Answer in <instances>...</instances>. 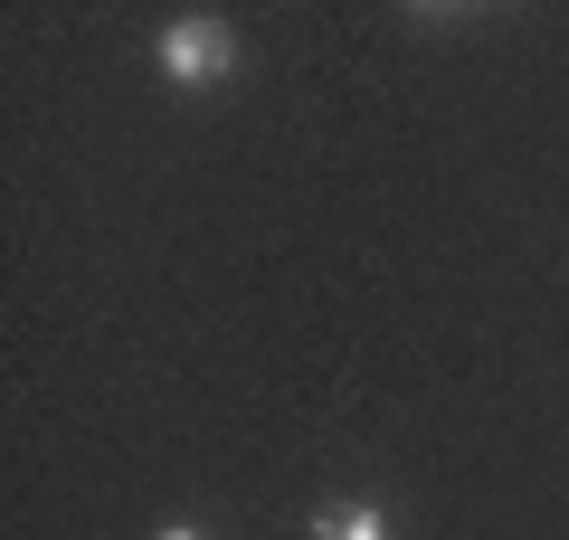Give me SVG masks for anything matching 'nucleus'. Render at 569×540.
I'll use <instances>...</instances> for the list:
<instances>
[{
    "label": "nucleus",
    "instance_id": "1",
    "mask_svg": "<svg viewBox=\"0 0 569 540\" xmlns=\"http://www.w3.org/2000/svg\"><path fill=\"white\" fill-rule=\"evenodd\" d=\"M152 58H162L171 86H219L228 67H238V29H228L219 10H190V20L162 29V48H152Z\"/></svg>",
    "mask_w": 569,
    "mask_h": 540
},
{
    "label": "nucleus",
    "instance_id": "2",
    "mask_svg": "<svg viewBox=\"0 0 569 540\" xmlns=\"http://www.w3.org/2000/svg\"><path fill=\"white\" fill-rule=\"evenodd\" d=\"M313 540H389V512L380 502H332V512H313Z\"/></svg>",
    "mask_w": 569,
    "mask_h": 540
},
{
    "label": "nucleus",
    "instance_id": "3",
    "mask_svg": "<svg viewBox=\"0 0 569 540\" xmlns=\"http://www.w3.org/2000/svg\"><path fill=\"white\" fill-rule=\"evenodd\" d=\"M162 540H200V531H190V521H171V531H162Z\"/></svg>",
    "mask_w": 569,
    "mask_h": 540
}]
</instances>
